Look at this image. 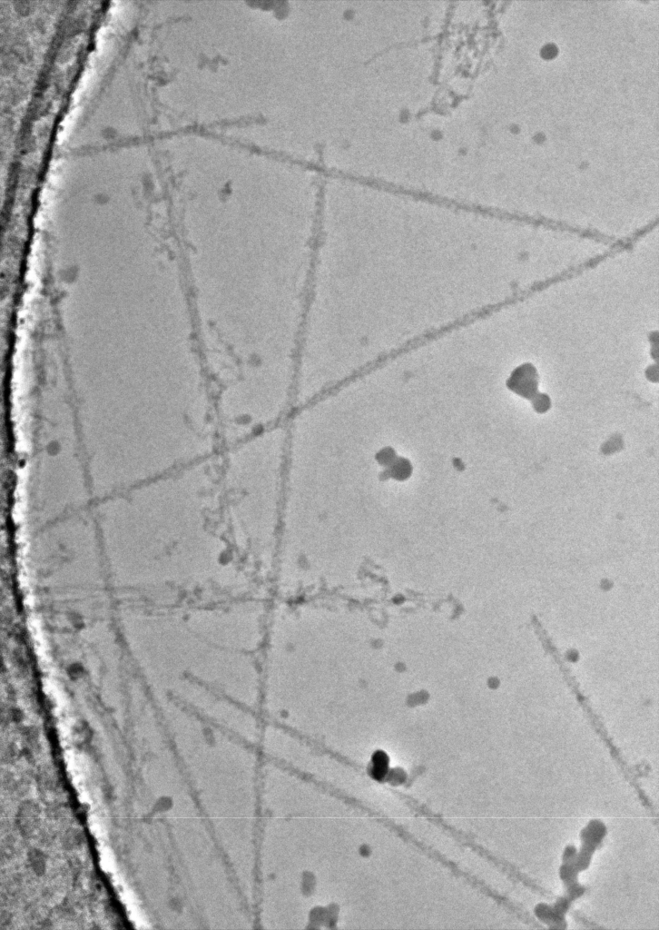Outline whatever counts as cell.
<instances>
[{
	"instance_id": "3957f363",
	"label": "cell",
	"mask_w": 659,
	"mask_h": 930,
	"mask_svg": "<svg viewBox=\"0 0 659 930\" xmlns=\"http://www.w3.org/2000/svg\"><path fill=\"white\" fill-rule=\"evenodd\" d=\"M29 858L34 872L37 874L43 873L44 869V859L42 854L38 851L33 850Z\"/></svg>"
},
{
	"instance_id": "6da1fadb",
	"label": "cell",
	"mask_w": 659,
	"mask_h": 930,
	"mask_svg": "<svg viewBox=\"0 0 659 930\" xmlns=\"http://www.w3.org/2000/svg\"><path fill=\"white\" fill-rule=\"evenodd\" d=\"M212 229L214 386L241 396L273 391L296 376L305 313L308 279L297 276L293 225L286 211L224 209Z\"/></svg>"
},
{
	"instance_id": "7a4b0ae2",
	"label": "cell",
	"mask_w": 659,
	"mask_h": 930,
	"mask_svg": "<svg viewBox=\"0 0 659 930\" xmlns=\"http://www.w3.org/2000/svg\"><path fill=\"white\" fill-rule=\"evenodd\" d=\"M285 424L248 437L218 456L220 512L246 566L271 590L282 521Z\"/></svg>"
}]
</instances>
